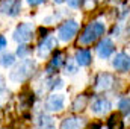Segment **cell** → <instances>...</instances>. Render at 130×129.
Segmentation results:
<instances>
[{
    "label": "cell",
    "instance_id": "1",
    "mask_svg": "<svg viewBox=\"0 0 130 129\" xmlns=\"http://www.w3.org/2000/svg\"><path fill=\"white\" fill-rule=\"evenodd\" d=\"M106 32V24L103 21H91L85 26V29L82 31L80 36H79V44L82 46H89L92 43L98 41Z\"/></svg>",
    "mask_w": 130,
    "mask_h": 129
},
{
    "label": "cell",
    "instance_id": "2",
    "mask_svg": "<svg viewBox=\"0 0 130 129\" xmlns=\"http://www.w3.org/2000/svg\"><path fill=\"white\" fill-rule=\"evenodd\" d=\"M36 68V62L33 59H27L24 58L20 64H17L14 67V70L9 73V81L15 82V84H21L24 81H27L30 76L33 74Z\"/></svg>",
    "mask_w": 130,
    "mask_h": 129
},
{
    "label": "cell",
    "instance_id": "3",
    "mask_svg": "<svg viewBox=\"0 0 130 129\" xmlns=\"http://www.w3.org/2000/svg\"><path fill=\"white\" fill-rule=\"evenodd\" d=\"M79 23L76 21V20H65L64 23L58 28V38H59V41H62V43H68V41H71L77 32H79Z\"/></svg>",
    "mask_w": 130,
    "mask_h": 129
},
{
    "label": "cell",
    "instance_id": "4",
    "mask_svg": "<svg viewBox=\"0 0 130 129\" xmlns=\"http://www.w3.org/2000/svg\"><path fill=\"white\" fill-rule=\"evenodd\" d=\"M95 53L98 55L100 59H109L115 53V44H113L112 38H109V36L100 38L97 47H95Z\"/></svg>",
    "mask_w": 130,
    "mask_h": 129
},
{
    "label": "cell",
    "instance_id": "5",
    "mask_svg": "<svg viewBox=\"0 0 130 129\" xmlns=\"http://www.w3.org/2000/svg\"><path fill=\"white\" fill-rule=\"evenodd\" d=\"M33 38V26L30 23H20L14 31V40L17 43H27Z\"/></svg>",
    "mask_w": 130,
    "mask_h": 129
},
{
    "label": "cell",
    "instance_id": "6",
    "mask_svg": "<svg viewBox=\"0 0 130 129\" xmlns=\"http://www.w3.org/2000/svg\"><path fill=\"white\" fill-rule=\"evenodd\" d=\"M112 67L118 73H129L130 71V55L126 52H118L112 58Z\"/></svg>",
    "mask_w": 130,
    "mask_h": 129
},
{
    "label": "cell",
    "instance_id": "7",
    "mask_svg": "<svg viewBox=\"0 0 130 129\" xmlns=\"http://www.w3.org/2000/svg\"><path fill=\"white\" fill-rule=\"evenodd\" d=\"M65 108V96L64 94H59V93H55V94H50L45 100V109L50 111V112H59Z\"/></svg>",
    "mask_w": 130,
    "mask_h": 129
},
{
    "label": "cell",
    "instance_id": "8",
    "mask_svg": "<svg viewBox=\"0 0 130 129\" xmlns=\"http://www.w3.org/2000/svg\"><path fill=\"white\" fill-rule=\"evenodd\" d=\"M113 84H115L113 74H110V73H100L97 76V79H95L94 88L97 91H107V90H110L113 87Z\"/></svg>",
    "mask_w": 130,
    "mask_h": 129
},
{
    "label": "cell",
    "instance_id": "9",
    "mask_svg": "<svg viewBox=\"0 0 130 129\" xmlns=\"http://www.w3.org/2000/svg\"><path fill=\"white\" fill-rule=\"evenodd\" d=\"M56 46H58V40H56L55 36H50V35H48V36L42 38L41 44L38 46V56H39V58H47V55H48L50 52H53Z\"/></svg>",
    "mask_w": 130,
    "mask_h": 129
},
{
    "label": "cell",
    "instance_id": "10",
    "mask_svg": "<svg viewBox=\"0 0 130 129\" xmlns=\"http://www.w3.org/2000/svg\"><path fill=\"white\" fill-rule=\"evenodd\" d=\"M110 108H112L110 100H109L107 97H104V96L95 97V99H94V102L91 103V111H92L94 114H98V115L109 112V111H110Z\"/></svg>",
    "mask_w": 130,
    "mask_h": 129
},
{
    "label": "cell",
    "instance_id": "11",
    "mask_svg": "<svg viewBox=\"0 0 130 129\" xmlns=\"http://www.w3.org/2000/svg\"><path fill=\"white\" fill-rule=\"evenodd\" d=\"M0 11L11 17H15L21 11V0H5L0 6Z\"/></svg>",
    "mask_w": 130,
    "mask_h": 129
},
{
    "label": "cell",
    "instance_id": "12",
    "mask_svg": "<svg viewBox=\"0 0 130 129\" xmlns=\"http://www.w3.org/2000/svg\"><path fill=\"white\" fill-rule=\"evenodd\" d=\"M74 62L79 67H88L92 62V53L89 49H77L74 55Z\"/></svg>",
    "mask_w": 130,
    "mask_h": 129
},
{
    "label": "cell",
    "instance_id": "13",
    "mask_svg": "<svg viewBox=\"0 0 130 129\" xmlns=\"http://www.w3.org/2000/svg\"><path fill=\"white\" fill-rule=\"evenodd\" d=\"M86 125V120L83 117H65L61 122V129H83Z\"/></svg>",
    "mask_w": 130,
    "mask_h": 129
},
{
    "label": "cell",
    "instance_id": "14",
    "mask_svg": "<svg viewBox=\"0 0 130 129\" xmlns=\"http://www.w3.org/2000/svg\"><path fill=\"white\" fill-rule=\"evenodd\" d=\"M65 64V59H64V55L61 50H53V56H52V61L47 67V74H53L55 71H58L62 65Z\"/></svg>",
    "mask_w": 130,
    "mask_h": 129
},
{
    "label": "cell",
    "instance_id": "15",
    "mask_svg": "<svg viewBox=\"0 0 130 129\" xmlns=\"http://www.w3.org/2000/svg\"><path fill=\"white\" fill-rule=\"evenodd\" d=\"M107 129H124V120L121 119V115L120 114H117V112H113V114H110V117H109V120H107Z\"/></svg>",
    "mask_w": 130,
    "mask_h": 129
},
{
    "label": "cell",
    "instance_id": "16",
    "mask_svg": "<svg viewBox=\"0 0 130 129\" xmlns=\"http://www.w3.org/2000/svg\"><path fill=\"white\" fill-rule=\"evenodd\" d=\"M38 126H39V129H55V122L50 115L39 114L38 115Z\"/></svg>",
    "mask_w": 130,
    "mask_h": 129
},
{
    "label": "cell",
    "instance_id": "17",
    "mask_svg": "<svg viewBox=\"0 0 130 129\" xmlns=\"http://www.w3.org/2000/svg\"><path fill=\"white\" fill-rule=\"evenodd\" d=\"M15 64V55L11 53V52H3L0 55V65L8 68V67H12Z\"/></svg>",
    "mask_w": 130,
    "mask_h": 129
},
{
    "label": "cell",
    "instance_id": "18",
    "mask_svg": "<svg viewBox=\"0 0 130 129\" xmlns=\"http://www.w3.org/2000/svg\"><path fill=\"white\" fill-rule=\"evenodd\" d=\"M88 100H89V97L86 96V94L77 96L76 100L73 102V109H74V111H83V109L86 108V105H88Z\"/></svg>",
    "mask_w": 130,
    "mask_h": 129
},
{
    "label": "cell",
    "instance_id": "19",
    "mask_svg": "<svg viewBox=\"0 0 130 129\" xmlns=\"http://www.w3.org/2000/svg\"><path fill=\"white\" fill-rule=\"evenodd\" d=\"M118 109H120L121 114L130 115V97L129 96H124L118 100Z\"/></svg>",
    "mask_w": 130,
    "mask_h": 129
},
{
    "label": "cell",
    "instance_id": "20",
    "mask_svg": "<svg viewBox=\"0 0 130 129\" xmlns=\"http://www.w3.org/2000/svg\"><path fill=\"white\" fill-rule=\"evenodd\" d=\"M30 53H32V47H30L29 44L20 43V46L17 47V56H18L20 59H24V58H27Z\"/></svg>",
    "mask_w": 130,
    "mask_h": 129
},
{
    "label": "cell",
    "instance_id": "21",
    "mask_svg": "<svg viewBox=\"0 0 130 129\" xmlns=\"http://www.w3.org/2000/svg\"><path fill=\"white\" fill-rule=\"evenodd\" d=\"M65 2H67L68 6L73 8V9H79V8L85 3V0H65Z\"/></svg>",
    "mask_w": 130,
    "mask_h": 129
},
{
    "label": "cell",
    "instance_id": "22",
    "mask_svg": "<svg viewBox=\"0 0 130 129\" xmlns=\"http://www.w3.org/2000/svg\"><path fill=\"white\" fill-rule=\"evenodd\" d=\"M77 64H73V61H68L67 62V74L70 73V74H76L77 73Z\"/></svg>",
    "mask_w": 130,
    "mask_h": 129
},
{
    "label": "cell",
    "instance_id": "23",
    "mask_svg": "<svg viewBox=\"0 0 130 129\" xmlns=\"http://www.w3.org/2000/svg\"><path fill=\"white\" fill-rule=\"evenodd\" d=\"M6 46H8V41H6V38H5L3 35H0V52H3Z\"/></svg>",
    "mask_w": 130,
    "mask_h": 129
},
{
    "label": "cell",
    "instance_id": "24",
    "mask_svg": "<svg viewBox=\"0 0 130 129\" xmlns=\"http://www.w3.org/2000/svg\"><path fill=\"white\" fill-rule=\"evenodd\" d=\"M45 0H27V3L30 5V6H38V5H41V3H44Z\"/></svg>",
    "mask_w": 130,
    "mask_h": 129
},
{
    "label": "cell",
    "instance_id": "25",
    "mask_svg": "<svg viewBox=\"0 0 130 129\" xmlns=\"http://www.w3.org/2000/svg\"><path fill=\"white\" fill-rule=\"evenodd\" d=\"M39 33H41V36H42V38H45V36H48V35H47V33H48V29L41 28V29H39Z\"/></svg>",
    "mask_w": 130,
    "mask_h": 129
},
{
    "label": "cell",
    "instance_id": "26",
    "mask_svg": "<svg viewBox=\"0 0 130 129\" xmlns=\"http://www.w3.org/2000/svg\"><path fill=\"white\" fill-rule=\"evenodd\" d=\"M118 33H120V26H113L112 35H113V36H118Z\"/></svg>",
    "mask_w": 130,
    "mask_h": 129
},
{
    "label": "cell",
    "instance_id": "27",
    "mask_svg": "<svg viewBox=\"0 0 130 129\" xmlns=\"http://www.w3.org/2000/svg\"><path fill=\"white\" fill-rule=\"evenodd\" d=\"M56 5H62V3H65V0H53Z\"/></svg>",
    "mask_w": 130,
    "mask_h": 129
},
{
    "label": "cell",
    "instance_id": "28",
    "mask_svg": "<svg viewBox=\"0 0 130 129\" xmlns=\"http://www.w3.org/2000/svg\"><path fill=\"white\" fill-rule=\"evenodd\" d=\"M110 2H112V3H117V5H118V3H123L124 0H110Z\"/></svg>",
    "mask_w": 130,
    "mask_h": 129
},
{
    "label": "cell",
    "instance_id": "29",
    "mask_svg": "<svg viewBox=\"0 0 130 129\" xmlns=\"http://www.w3.org/2000/svg\"><path fill=\"white\" fill-rule=\"evenodd\" d=\"M100 129H103V128H100ZM106 129H107V128H106Z\"/></svg>",
    "mask_w": 130,
    "mask_h": 129
}]
</instances>
